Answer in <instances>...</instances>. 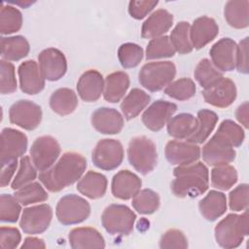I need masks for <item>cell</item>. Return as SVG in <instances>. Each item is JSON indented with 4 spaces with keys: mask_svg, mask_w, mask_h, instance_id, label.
I'll return each mask as SVG.
<instances>
[{
    "mask_svg": "<svg viewBox=\"0 0 249 249\" xmlns=\"http://www.w3.org/2000/svg\"><path fill=\"white\" fill-rule=\"evenodd\" d=\"M127 158L136 171L147 175L157 165L158 153L156 144L146 136H135L129 141Z\"/></svg>",
    "mask_w": 249,
    "mask_h": 249,
    "instance_id": "obj_4",
    "label": "cell"
},
{
    "mask_svg": "<svg viewBox=\"0 0 249 249\" xmlns=\"http://www.w3.org/2000/svg\"><path fill=\"white\" fill-rule=\"evenodd\" d=\"M69 244L74 249L104 248L105 241L101 233L89 227L73 229L68 235Z\"/></svg>",
    "mask_w": 249,
    "mask_h": 249,
    "instance_id": "obj_25",
    "label": "cell"
},
{
    "mask_svg": "<svg viewBox=\"0 0 249 249\" xmlns=\"http://www.w3.org/2000/svg\"><path fill=\"white\" fill-rule=\"evenodd\" d=\"M14 196L21 205L42 202L47 200L49 197L45 189L38 182H31L21 187L16 191Z\"/></svg>",
    "mask_w": 249,
    "mask_h": 249,
    "instance_id": "obj_40",
    "label": "cell"
},
{
    "mask_svg": "<svg viewBox=\"0 0 249 249\" xmlns=\"http://www.w3.org/2000/svg\"><path fill=\"white\" fill-rule=\"evenodd\" d=\"M235 117L237 121L245 127H248V102L245 101L238 106L235 112Z\"/></svg>",
    "mask_w": 249,
    "mask_h": 249,
    "instance_id": "obj_54",
    "label": "cell"
},
{
    "mask_svg": "<svg viewBox=\"0 0 249 249\" xmlns=\"http://www.w3.org/2000/svg\"><path fill=\"white\" fill-rule=\"evenodd\" d=\"M165 158L174 165H188L196 162L200 157V148L194 143L177 140L169 141L165 146Z\"/></svg>",
    "mask_w": 249,
    "mask_h": 249,
    "instance_id": "obj_16",
    "label": "cell"
},
{
    "mask_svg": "<svg viewBox=\"0 0 249 249\" xmlns=\"http://www.w3.org/2000/svg\"><path fill=\"white\" fill-rule=\"evenodd\" d=\"M143 49L134 43H124L118 50V57L124 68L136 67L143 58Z\"/></svg>",
    "mask_w": 249,
    "mask_h": 249,
    "instance_id": "obj_43",
    "label": "cell"
},
{
    "mask_svg": "<svg viewBox=\"0 0 249 249\" xmlns=\"http://www.w3.org/2000/svg\"><path fill=\"white\" fill-rule=\"evenodd\" d=\"M201 215L208 221H215L227 211V197L219 192L210 191L198 203Z\"/></svg>",
    "mask_w": 249,
    "mask_h": 249,
    "instance_id": "obj_28",
    "label": "cell"
},
{
    "mask_svg": "<svg viewBox=\"0 0 249 249\" xmlns=\"http://www.w3.org/2000/svg\"><path fill=\"white\" fill-rule=\"evenodd\" d=\"M215 238L217 243L223 248H236L249 233L248 211L241 215L229 214L221 220L215 227Z\"/></svg>",
    "mask_w": 249,
    "mask_h": 249,
    "instance_id": "obj_3",
    "label": "cell"
},
{
    "mask_svg": "<svg viewBox=\"0 0 249 249\" xmlns=\"http://www.w3.org/2000/svg\"><path fill=\"white\" fill-rule=\"evenodd\" d=\"M197 126L196 131L187 139V142L194 144L203 143L213 131L217 122L218 116L211 110L202 109L197 112Z\"/></svg>",
    "mask_w": 249,
    "mask_h": 249,
    "instance_id": "obj_34",
    "label": "cell"
},
{
    "mask_svg": "<svg viewBox=\"0 0 249 249\" xmlns=\"http://www.w3.org/2000/svg\"><path fill=\"white\" fill-rule=\"evenodd\" d=\"M19 87L21 91L26 94H37L43 90L45 87V78L40 68L32 59L25 60L18 66Z\"/></svg>",
    "mask_w": 249,
    "mask_h": 249,
    "instance_id": "obj_19",
    "label": "cell"
},
{
    "mask_svg": "<svg viewBox=\"0 0 249 249\" xmlns=\"http://www.w3.org/2000/svg\"><path fill=\"white\" fill-rule=\"evenodd\" d=\"M249 2L242 1H228L225 5L224 16L229 23L233 28L241 29L249 25Z\"/></svg>",
    "mask_w": 249,
    "mask_h": 249,
    "instance_id": "obj_33",
    "label": "cell"
},
{
    "mask_svg": "<svg viewBox=\"0 0 249 249\" xmlns=\"http://www.w3.org/2000/svg\"><path fill=\"white\" fill-rule=\"evenodd\" d=\"M236 181L237 172L235 168L229 163L216 165L211 170V185L218 190H230Z\"/></svg>",
    "mask_w": 249,
    "mask_h": 249,
    "instance_id": "obj_37",
    "label": "cell"
},
{
    "mask_svg": "<svg viewBox=\"0 0 249 249\" xmlns=\"http://www.w3.org/2000/svg\"><path fill=\"white\" fill-rule=\"evenodd\" d=\"M248 184H241L233 189L229 196V205L231 210L244 211L248 208Z\"/></svg>",
    "mask_w": 249,
    "mask_h": 249,
    "instance_id": "obj_49",
    "label": "cell"
},
{
    "mask_svg": "<svg viewBox=\"0 0 249 249\" xmlns=\"http://www.w3.org/2000/svg\"><path fill=\"white\" fill-rule=\"evenodd\" d=\"M164 93L176 100H187L195 95L196 85L190 78H181L165 87Z\"/></svg>",
    "mask_w": 249,
    "mask_h": 249,
    "instance_id": "obj_42",
    "label": "cell"
},
{
    "mask_svg": "<svg viewBox=\"0 0 249 249\" xmlns=\"http://www.w3.org/2000/svg\"><path fill=\"white\" fill-rule=\"evenodd\" d=\"M22 25V16L19 10L1 3L0 10V32L2 35L12 34L18 31Z\"/></svg>",
    "mask_w": 249,
    "mask_h": 249,
    "instance_id": "obj_36",
    "label": "cell"
},
{
    "mask_svg": "<svg viewBox=\"0 0 249 249\" xmlns=\"http://www.w3.org/2000/svg\"><path fill=\"white\" fill-rule=\"evenodd\" d=\"M40 71L48 81L61 79L67 71V61L62 52L54 48L42 51L38 55Z\"/></svg>",
    "mask_w": 249,
    "mask_h": 249,
    "instance_id": "obj_14",
    "label": "cell"
},
{
    "mask_svg": "<svg viewBox=\"0 0 249 249\" xmlns=\"http://www.w3.org/2000/svg\"><path fill=\"white\" fill-rule=\"evenodd\" d=\"M129 87L128 75L123 71L109 74L104 81V99L110 103L119 102Z\"/></svg>",
    "mask_w": 249,
    "mask_h": 249,
    "instance_id": "obj_26",
    "label": "cell"
},
{
    "mask_svg": "<svg viewBox=\"0 0 249 249\" xmlns=\"http://www.w3.org/2000/svg\"><path fill=\"white\" fill-rule=\"evenodd\" d=\"M197 119L192 114L181 113L172 117L167 123L168 134L178 140L188 139L196 129Z\"/></svg>",
    "mask_w": 249,
    "mask_h": 249,
    "instance_id": "obj_30",
    "label": "cell"
},
{
    "mask_svg": "<svg viewBox=\"0 0 249 249\" xmlns=\"http://www.w3.org/2000/svg\"><path fill=\"white\" fill-rule=\"evenodd\" d=\"M86 167L87 160L81 154L66 152L52 167L40 172L39 181L48 191L59 192L78 181Z\"/></svg>",
    "mask_w": 249,
    "mask_h": 249,
    "instance_id": "obj_1",
    "label": "cell"
},
{
    "mask_svg": "<svg viewBox=\"0 0 249 249\" xmlns=\"http://www.w3.org/2000/svg\"><path fill=\"white\" fill-rule=\"evenodd\" d=\"M151 97L140 89H132L121 103V110L126 120L137 117L150 103Z\"/></svg>",
    "mask_w": 249,
    "mask_h": 249,
    "instance_id": "obj_32",
    "label": "cell"
},
{
    "mask_svg": "<svg viewBox=\"0 0 249 249\" xmlns=\"http://www.w3.org/2000/svg\"><path fill=\"white\" fill-rule=\"evenodd\" d=\"M141 179L129 170H121L112 179V194L120 199L132 198L141 188Z\"/></svg>",
    "mask_w": 249,
    "mask_h": 249,
    "instance_id": "obj_23",
    "label": "cell"
},
{
    "mask_svg": "<svg viewBox=\"0 0 249 249\" xmlns=\"http://www.w3.org/2000/svg\"><path fill=\"white\" fill-rule=\"evenodd\" d=\"M53 210L49 204H39L23 209L19 226L23 232L38 234L44 232L50 226Z\"/></svg>",
    "mask_w": 249,
    "mask_h": 249,
    "instance_id": "obj_12",
    "label": "cell"
},
{
    "mask_svg": "<svg viewBox=\"0 0 249 249\" xmlns=\"http://www.w3.org/2000/svg\"><path fill=\"white\" fill-rule=\"evenodd\" d=\"M175 50L168 36H160L152 39L146 48L147 59H158L171 57L175 54Z\"/></svg>",
    "mask_w": 249,
    "mask_h": 249,
    "instance_id": "obj_41",
    "label": "cell"
},
{
    "mask_svg": "<svg viewBox=\"0 0 249 249\" xmlns=\"http://www.w3.org/2000/svg\"><path fill=\"white\" fill-rule=\"evenodd\" d=\"M158 1L142 0V1H130L128 4V13L129 15L136 18L141 19L145 18L157 5Z\"/></svg>",
    "mask_w": 249,
    "mask_h": 249,
    "instance_id": "obj_51",
    "label": "cell"
},
{
    "mask_svg": "<svg viewBox=\"0 0 249 249\" xmlns=\"http://www.w3.org/2000/svg\"><path fill=\"white\" fill-rule=\"evenodd\" d=\"M173 24V16L165 9H159L151 14L144 21L141 36L145 39H154L163 36Z\"/></svg>",
    "mask_w": 249,
    "mask_h": 249,
    "instance_id": "obj_24",
    "label": "cell"
},
{
    "mask_svg": "<svg viewBox=\"0 0 249 249\" xmlns=\"http://www.w3.org/2000/svg\"><path fill=\"white\" fill-rule=\"evenodd\" d=\"M103 90L104 79L97 70H88L79 78L77 83V91L84 101H96L103 93Z\"/></svg>",
    "mask_w": 249,
    "mask_h": 249,
    "instance_id": "obj_22",
    "label": "cell"
},
{
    "mask_svg": "<svg viewBox=\"0 0 249 249\" xmlns=\"http://www.w3.org/2000/svg\"><path fill=\"white\" fill-rule=\"evenodd\" d=\"M160 247L162 249H172V248H182L188 247V240L183 231L171 229L166 231L160 237Z\"/></svg>",
    "mask_w": 249,
    "mask_h": 249,
    "instance_id": "obj_48",
    "label": "cell"
},
{
    "mask_svg": "<svg viewBox=\"0 0 249 249\" xmlns=\"http://www.w3.org/2000/svg\"><path fill=\"white\" fill-rule=\"evenodd\" d=\"M77 190L89 198H100L106 193L107 179L103 174L89 170L78 182Z\"/></svg>",
    "mask_w": 249,
    "mask_h": 249,
    "instance_id": "obj_27",
    "label": "cell"
},
{
    "mask_svg": "<svg viewBox=\"0 0 249 249\" xmlns=\"http://www.w3.org/2000/svg\"><path fill=\"white\" fill-rule=\"evenodd\" d=\"M21 240L20 232L12 227H1L0 229V247L2 249L17 248Z\"/></svg>",
    "mask_w": 249,
    "mask_h": 249,
    "instance_id": "obj_50",
    "label": "cell"
},
{
    "mask_svg": "<svg viewBox=\"0 0 249 249\" xmlns=\"http://www.w3.org/2000/svg\"><path fill=\"white\" fill-rule=\"evenodd\" d=\"M46 247V244L43 239L34 237V236H29L26 237L20 246L22 249H31V248H36V249H44Z\"/></svg>",
    "mask_w": 249,
    "mask_h": 249,
    "instance_id": "obj_55",
    "label": "cell"
},
{
    "mask_svg": "<svg viewBox=\"0 0 249 249\" xmlns=\"http://www.w3.org/2000/svg\"><path fill=\"white\" fill-rule=\"evenodd\" d=\"M0 163L1 166L17 160L27 150L26 135L15 128L5 127L1 132Z\"/></svg>",
    "mask_w": 249,
    "mask_h": 249,
    "instance_id": "obj_10",
    "label": "cell"
},
{
    "mask_svg": "<svg viewBox=\"0 0 249 249\" xmlns=\"http://www.w3.org/2000/svg\"><path fill=\"white\" fill-rule=\"evenodd\" d=\"M91 159L94 165L100 169H116L124 160L123 145L116 139H102L93 149Z\"/></svg>",
    "mask_w": 249,
    "mask_h": 249,
    "instance_id": "obj_9",
    "label": "cell"
},
{
    "mask_svg": "<svg viewBox=\"0 0 249 249\" xmlns=\"http://www.w3.org/2000/svg\"><path fill=\"white\" fill-rule=\"evenodd\" d=\"M209 54L211 62L219 71L228 72L235 68L236 44L232 39H220L211 47Z\"/></svg>",
    "mask_w": 249,
    "mask_h": 249,
    "instance_id": "obj_17",
    "label": "cell"
},
{
    "mask_svg": "<svg viewBox=\"0 0 249 249\" xmlns=\"http://www.w3.org/2000/svg\"><path fill=\"white\" fill-rule=\"evenodd\" d=\"M36 168L33 165L30 158L28 156H24L19 160L18 171L13 179L11 184V188L13 190H18L21 187L33 182L37 177Z\"/></svg>",
    "mask_w": 249,
    "mask_h": 249,
    "instance_id": "obj_44",
    "label": "cell"
},
{
    "mask_svg": "<svg viewBox=\"0 0 249 249\" xmlns=\"http://www.w3.org/2000/svg\"><path fill=\"white\" fill-rule=\"evenodd\" d=\"M20 203L15 196L3 194L0 197V220L5 223H16L20 214Z\"/></svg>",
    "mask_w": 249,
    "mask_h": 249,
    "instance_id": "obj_46",
    "label": "cell"
},
{
    "mask_svg": "<svg viewBox=\"0 0 249 249\" xmlns=\"http://www.w3.org/2000/svg\"><path fill=\"white\" fill-rule=\"evenodd\" d=\"M0 91L2 94L13 93L17 89V80L15 75V67L8 60H0Z\"/></svg>",
    "mask_w": 249,
    "mask_h": 249,
    "instance_id": "obj_47",
    "label": "cell"
},
{
    "mask_svg": "<svg viewBox=\"0 0 249 249\" xmlns=\"http://www.w3.org/2000/svg\"><path fill=\"white\" fill-rule=\"evenodd\" d=\"M235 156L233 147L217 133L202 147V159L212 166L230 163L234 160Z\"/></svg>",
    "mask_w": 249,
    "mask_h": 249,
    "instance_id": "obj_13",
    "label": "cell"
},
{
    "mask_svg": "<svg viewBox=\"0 0 249 249\" xmlns=\"http://www.w3.org/2000/svg\"><path fill=\"white\" fill-rule=\"evenodd\" d=\"M135 220V213L124 204H111L104 209L101 215L102 226L111 234H129L133 230Z\"/></svg>",
    "mask_w": 249,
    "mask_h": 249,
    "instance_id": "obj_6",
    "label": "cell"
},
{
    "mask_svg": "<svg viewBox=\"0 0 249 249\" xmlns=\"http://www.w3.org/2000/svg\"><path fill=\"white\" fill-rule=\"evenodd\" d=\"M2 59L18 61L25 57L30 50L28 41L20 35L2 37L0 41Z\"/></svg>",
    "mask_w": 249,
    "mask_h": 249,
    "instance_id": "obj_29",
    "label": "cell"
},
{
    "mask_svg": "<svg viewBox=\"0 0 249 249\" xmlns=\"http://www.w3.org/2000/svg\"><path fill=\"white\" fill-rule=\"evenodd\" d=\"M50 106L53 112L60 116L69 115L77 108L78 98L71 89H57L50 97Z\"/></svg>",
    "mask_w": 249,
    "mask_h": 249,
    "instance_id": "obj_31",
    "label": "cell"
},
{
    "mask_svg": "<svg viewBox=\"0 0 249 249\" xmlns=\"http://www.w3.org/2000/svg\"><path fill=\"white\" fill-rule=\"evenodd\" d=\"M90 214V205L83 197L70 194L62 196L55 208V215L62 225L80 224L87 220Z\"/></svg>",
    "mask_w": 249,
    "mask_h": 249,
    "instance_id": "obj_7",
    "label": "cell"
},
{
    "mask_svg": "<svg viewBox=\"0 0 249 249\" xmlns=\"http://www.w3.org/2000/svg\"><path fill=\"white\" fill-rule=\"evenodd\" d=\"M194 75L195 79L204 89L213 87L224 78L223 73L207 58H203L197 63Z\"/></svg>",
    "mask_w": 249,
    "mask_h": 249,
    "instance_id": "obj_35",
    "label": "cell"
},
{
    "mask_svg": "<svg viewBox=\"0 0 249 249\" xmlns=\"http://www.w3.org/2000/svg\"><path fill=\"white\" fill-rule=\"evenodd\" d=\"M60 154V146L55 138L43 135L35 139L30 148V158L33 165L39 171L52 167Z\"/></svg>",
    "mask_w": 249,
    "mask_h": 249,
    "instance_id": "obj_8",
    "label": "cell"
},
{
    "mask_svg": "<svg viewBox=\"0 0 249 249\" xmlns=\"http://www.w3.org/2000/svg\"><path fill=\"white\" fill-rule=\"evenodd\" d=\"M176 110L177 105L175 103L165 100H157L145 110L142 115V122L150 130L159 131L167 124Z\"/></svg>",
    "mask_w": 249,
    "mask_h": 249,
    "instance_id": "obj_15",
    "label": "cell"
},
{
    "mask_svg": "<svg viewBox=\"0 0 249 249\" xmlns=\"http://www.w3.org/2000/svg\"><path fill=\"white\" fill-rule=\"evenodd\" d=\"M204 101L218 108L230 106L236 98V87L229 78H223L216 85L202 91Z\"/></svg>",
    "mask_w": 249,
    "mask_h": 249,
    "instance_id": "obj_18",
    "label": "cell"
},
{
    "mask_svg": "<svg viewBox=\"0 0 249 249\" xmlns=\"http://www.w3.org/2000/svg\"><path fill=\"white\" fill-rule=\"evenodd\" d=\"M17 166H18V160H14L5 165H2L1 178H0V185L2 188L9 185L11 179L13 178V176L15 174Z\"/></svg>",
    "mask_w": 249,
    "mask_h": 249,
    "instance_id": "obj_53",
    "label": "cell"
},
{
    "mask_svg": "<svg viewBox=\"0 0 249 249\" xmlns=\"http://www.w3.org/2000/svg\"><path fill=\"white\" fill-rule=\"evenodd\" d=\"M10 122L23 129L33 130L41 123L42 109L30 100H18L9 110Z\"/></svg>",
    "mask_w": 249,
    "mask_h": 249,
    "instance_id": "obj_11",
    "label": "cell"
},
{
    "mask_svg": "<svg viewBox=\"0 0 249 249\" xmlns=\"http://www.w3.org/2000/svg\"><path fill=\"white\" fill-rule=\"evenodd\" d=\"M190 26L188 21H180L173 28L169 36L175 52L180 54L189 53L194 49L190 39Z\"/></svg>",
    "mask_w": 249,
    "mask_h": 249,
    "instance_id": "obj_39",
    "label": "cell"
},
{
    "mask_svg": "<svg viewBox=\"0 0 249 249\" xmlns=\"http://www.w3.org/2000/svg\"><path fill=\"white\" fill-rule=\"evenodd\" d=\"M219 33V26L209 17L203 16L194 20L190 26V39L193 48L199 50L210 43Z\"/></svg>",
    "mask_w": 249,
    "mask_h": 249,
    "instance_id": "obj_20",
    "label": "cell"
},
{
    "mask_svg": "<svg viewBox=\"0 0 249 249\" xmlns=\"http://www.w3.org/2000/svg\"><path fill=\"white\" fill-rule=\"evenodd\" d=\"M176 67L171 61H154L144 64L139 72V83L150 91H159L174 79Z\"/></svg>",
    "mask_w": 249,
    "mask_h": 249,
    "instance_id": "obj_5",
    "label": "cell"
},
{
    "mask_svg": "<svg viewBox=\"0 0 249 249\" xmlns=\"http://www.w3.org/2000/svg\"><path fill=\"white\" fill-rule=\"evenodd\" d=\"M132 206L140 214H153L160 206L159 195L151 189L140 190L132 197Z\"/></svg>",
    "mask_w": 249,
    "mask_h": 249,
    "instance_id": "obj_38",
    "label": "cell"
},
{
    "mask_svg": "<svg viewBox=\"0 0 249 249\" xmlns=\"http://www.w3.org/2000/svg\"><path fill=\"white\" fill-rule=\"evenodd\" d=\"M171 183L172 193L178 197H196L206 192L209 186V172L202 162L178 165Z\"/></svg>",
    "mask_w": 249,
    "mask_h": 249,
    "instance_id": "obj_2",
    "label": "cell"
},
{
    "mask_svg": "<svg viewBox=\"0 0 249 249\" xmlns=\"http://www.w3.org/2000/svg\"><path fill=\"white\" fill-rule=\"evenodd\" d=\"M216 133L227 140L233 148L239 147L245 137L243 128L231 120L223 121Z\"/></svg>",
    "mask_w": 249,
    "mask_h": 249,
    "instance_id": "obj_45",
    "label": "cell"
},
{
    "mask_svg": "<svg viewBox=\"0 0 249 249\" xmlns=\"http://www.w3.org/2000/svg\"><path fill=\"white\" fill-rule=\"evenodd\" d=\"M91 124L100 133L117 134L124 127V118L113 108L100 107L92 113Z\"/></svg>",
    "mask_w": 249,
    "mask_h": 249,
    "instance_id": "obj_21",
    "label": "cell"
},
{
    "mask_svg": "<svg viewBox=\"0 0 249 249\" xmlns=\"http://www.w3.org/2000/svg\"><path fill=\"white\" fill-rule=\"evenodd\" d=\"M249 57H248V37L242 39L236 45L235 68L239 73L247 74L249 71Z\"/></svg>",
    "mask_w": 249,
    "mask_h": 249,
    "instance_id": "obj_52",
    "label": "cell"
}]
</instances>
